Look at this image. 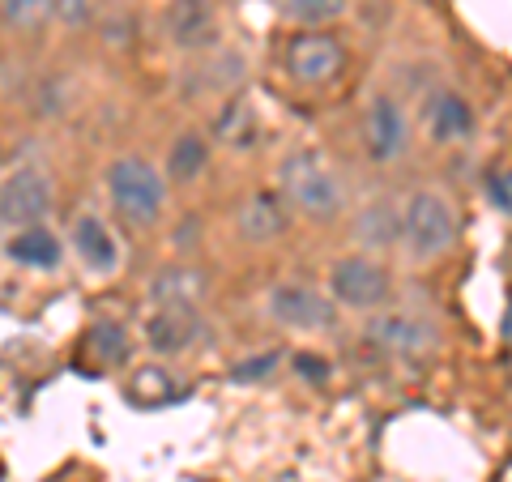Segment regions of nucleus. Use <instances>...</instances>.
I'll return each instance as SVG.
<instances>
[{
    "instance_id": "f257e3e1",
    "label": "nucleus",
    "mask_w": 512,
    "mask_h": 482,
    "mask_svg": "<svg viewBox=\"0 0 512 482\" xmlns=\"http://www.w3.org/2000/svg\"><path fill=\"white\" fill-rule=\"evenodd\" d=\"M286 205L308 222H333L346 214V180L320 150H291L274 171Z\"/></svg>"
},
{
    "instance_id": "f03ea898",
    "label": "nucleus",
    "mask_w": 512,
    "mask_h": 482,
    "mask_svg": "<svg viewBox=\"0 0 512 482\" xmlns=\"http://www.w3.org/2000/svg\"><path fill=\"white\" fill-rule=\"evenodd\" d=\"M171 180L163 167H154L141 154H120L107 163V201L128 227H154L167 214Z\"/></svg>"
},
{
    "instance_id": "7ed1b4c3",
    "label": "nucleus",
    "mask_w": 512,
    "mask_h": 482,
    "mask_svg": "<svg viewBox=\"0 0 512 482\" xmlns=\"http://www.w3.org/2000/svg\"><path fill=\"white\" fill-rule=\"evenodd\" d=\"M461 222L457 205L444 197L440 188H414L406 197V239L402 252L414 265H436L457 248Z\"/></svg>"
},
{
    "instance_id": "20e7f679",
    "label": "nucleus",
    "mask_w": 512,
    "mask_h": 482,
    "mask_svg": "<svg viewBox=\"0 0 512 482\" xmlns=\"http://www.w3.org/2000/svg\"><path fill=\"white\" fill-rule=\"evenodd\" d=\"M350 69V47L333 30H299L282 47V73L303 90L338 86Z\"/></svg>"
},
{
    "instance_id": "39448f33",
    "label": "nucleus",
    "mask_w": 512,
    "mask_h": 482,
    "mask_svg": "<svg viewBox=\"0 0 512 482\" xmlns=\"http://www.w3.org/2000/svg\"><path fill=\"white\" fill-rule=\"evenodd\" d=\"M325 286L342 312H359V316H376L393 299V273L384 269L380 256H367V252L338 256L325 273Z\"/></svg>"
},
{
    "instance_id": "423d86ee",
    "label": "nucleus",
    "mask_w": 512,
    "mask_h": 482,
    "mask_svg": "<svg viewBox=\"0 0 512 482\" xmlns=\"http://www.w3.org/2000/svg\"><path fill=\"white\" fill-rule=\"evenodd\" d=\"M265 316L286 333H325L338 320V303L303 278H278L261 299Z\"/></svg>"
},
{
    "instance_id": "0eeeda50",
    "label": "nucleus",
    "mask_w": 512,
    "mask_h": 482,
    "mask_svg": "<svg viewBox=\"0 0 512 482\" xmlns=\"http://www.w3.org/2000/svg\"><path fill=\"white\" fill-rule=\"evenodd\" d=\"M359 133H363V150L372 163L380 167H393L402 163L414 146V124H410V111L406 103L389 90H376L372 99L363 103V120H359Z\"/></svg>"
},
{
    "instance_id": "6e6552de",
    "label": "nucleus",
    "mask_w": 512,
    "mask_h": 482,
    "mask_svg": "<svg viewBox=\"0 0 512 482\" xmlns=\"http://www.w3.org/2000/svg\"><path fill=\"white\" fill-rule=\"evenodd\" d=\"M52 205H56V188L43 167L18 163L5 171V180H0V222H5V231L43 227Z\"/></svg>"
},
{
    "instance_id": "1a4fd4ad",
    "label": "nucleus",
    "mask_w": 512,
    "mask_h": 482,
    "mask_svg": "<svg viewBox=\"0 0 512 482\" xmlns=\"http://www.w3.org/2000/svg\"><path fill=\"white\" fill-rule=\"evenodd\" d=\"M367 337L393 359H406V363H419L427 359L440 342V329L431 325L423 312H410V308H380L376 316H367Z\"/></svg>"
},
{
    "instance_id": "9d476101",
    "label": "nucleus",
    "mask_w": 512,
    "mask_h": 482,
    "mask_svg": "<svg viewBox=\"0 0 512 482\" xmlns=\"http://www.w3.org/2000/svg\"><path fill=\"white\" fill-rule=\"evenodd\" d=\"M402 239H406V201L376 192V197L355 205V214H350V244H355V252L389 256L393 248H402Z\"/></svg>"
},
{
    "instance_id": "9b49d317",
    "label": "nucleus",
    "mask_w": 512,
    "mask_h": 482,
    "mask_svg": "<svg viewBox=\"0 0 512 482\" xmlns=\"http://www.w3.org/2000/svg\"><path fill=\"white\" fill-rule=\"evenodd\" d=\"M158 26H163V39L184 56H205L222 43V18L214 0H167Z\"/></svg>"
},
{
    "instance_id": "f8f14e48",
    "label": "nucleus",
    "mask_w": 512,
    "mask_h": 482,
    "mask_svg": "<svg viewBox=\"0 0 512 482\" xmlns=\"http://www.w3.org/2000/svg\"><path fill=\"white\" fill-rule=\"evenodd\" d=\"M419 120H423L427 141H431V146H440V150L470 146L474 133H478L474 103H470L461 90H453V86L427 90V94H423V107H419Z\"/></svg>"
},
{
    "instance_id": "ddd939ff",
    "label": "nucleus",
    "mask_w": 512,
    "mask_h": 482,
    "mask_svg": "<svg viewBox=\"0 0 512 482\" xmlns=\"http://www.w3.org/2000/svg\"><path fill=\"white\" fill-rule=\"evenodd\" d=\"M146 350L158 359H180L205 337V320L197 303H167V308H154L146 316Z\"/></svg>"
},
{
    "instance_id": "4468645a",
    "label": "nucleus",
    "mask_w": 512,
    "mask_h": 482,
    "mask_svg": "<svg viewBox=\"0 0 512 482\" xmlns=\"http://www.w3.org/2000/svg\"><path fill=\"white\" fill-rule=\"evenodd\" d=\"M291 205H286L282 192H269V188H256L248 197H239L235 205V235L252 248H269L278 244L291 227Z\"/></svg>"
},
{
    "instance_id": "2eb2a0df",
    "label": "nucleus",
    "mask_w": 512,
    "mask_h": 482,
    "mask_svg": "<svg viewBox=\"0 0 512 482\" xmlns=\"http://www.w3.org/2000/svg\"><path fill=\"white\" fill-rule=\"evenodd\" d=\"M64 239H69V248H73L77 261H82V269L94 273V278H107V273L120 269V244H116V235H111L103 214L77 210Z\"/></svg>"
},
{
    "instance_id": "dca6fc26",
    "label": "nucleus",
    "mask_w": 512,
    "mask_h": 482,
    "mask_svg": "<svg viewBox=\"0 0 512 482\" xmlns=\"http://www.w3.org/2000/svg\"><path fill=\"white\" fill-rule=\"evenodd\" d=\"M210 158H214V141L201 133V128H180L167 146V158H163V171L175 188H188L197 184L205 171H210Z\"/></svg>"
},
{
    "instance_id": "f3484780",
    "label": "nucleus",
    "mask_w": 512,
    "mask_h": 482,
    "mask_svg": "<svg viewBox=\"0 0 512 482\" xmlns=\"http://www.w3.org/2000/svg\"><path fill=\"white\" fill-rule=\"evenodd\" d=\"M5 256L18 269H35V273H52L64 261V239L47 227H26V231H9L5 239Z\"/></svg>"
},
{
    "instance_id": "a211bd4d",
    "label": "nucleus",
    "mask_w": 512,
    "mask_h": 482,
    "mask_svg": "<svg viewBox=\"0 0 512 482\" xmlns=\"http://www.w3.org/2000/svg\"><path fill=\"white\" fill-rule=\"evenodd\" d=\"M210 137L218 141L222 150L248 154L256 141H261V116H256V107H252V103H244L239 94H231V99H222V107H218Z\"/></svg>"
},
{
    "instance_id": "6ab92c4d",
    "label": "nucleus",
    "mask_w": 512,
    "mask_h": 482,
    "mask_svg": "<svg viewBox=\"0 0 512 482\" xmlns=\"http://www.w3.org/2000/svg\"><path fill=\"white\" fill-rule=\"evenodd\" d=\"M192 77H197L201 94H210V99H231V94L239 90V82H244V56L239 52H227V47H214V52H205V60L192 69Z\"/></svg>"
},
{
    "instance_id": "aec40b11",
    "label": "nucleus",
    "mask_w": 512,
    "mask_h": 482,
    "mask_svg": "<svg viewBox=\"0 0 512 482\" xmlns=\"http://www.w3.org/2000/svg\"><path fill=\"white\" fill-rule=\"evenodd\" d=\"M146 295L154 308H167V303H201L205 295V273L192 269V265H180V269H163L154 273Z\"/></svg>"
},
{
    "instance_id": "412c9836",
    "label": "nucleus",
    "mask_w": 512,
    "mask_h": 482,
    "mask_svg": "<svg viewBox=\"0 0 512 482\" xmlns=\"http://www.w3.org/2000/svg\"><path fill=\"white\" fill-rule=\"evenodd\" d=\"M355 0H278V13L299 30H333Z\"/></svg>"
},
{
    "instance_id": "4be33fe9",
    "label": "nucleus",
    "mask_w": 512,
    "mask_h": 482,
    "mask_svg": "<svg viewBox=\"0 0 512 482\" xmlns=\"http://www.w3.org/2000/svg\"><path fill=\"white\" fill-rule=\"evenodd\" d=\"M0 18L9 35H39L56 18V0H0Z\"/></svg>"
},
{
    "instance_id": "5701e85b",
    "label": "nucleus",
    "mask_w": 512,
    "mask_h": 482,
    "mask_svg": "<svg viewBox=\"0 0 512 482\" xmlns=\"http://www.w3.org/2000/svg\"><path fill=\"white\" fill-rule=\"evenodd\" d=\"M86 350H90V359L99 367L128 363V333H124V325H116V320H94L90 333H86Z\"/></svg>"
},
{
    "instance_id": "b1692460",
    "label": "nucleus",
    "mask_w": 512,
    "mask_h": 482,
    "mask_svg": "<svg viewBox=\"0 0 512 482\" xmlns=\"http://www.w3.org/2000/svg\"><path fill=\"white\" fill-rule=\"evenodd\" d=\"M56 22L69 30H90L99 22V0H56Z\"/></svg>"
},
{
    "instance_id": "393cba45",
    "label": "nucleus",
    "mask_w": 512,
    "mask_h": 482,
    "mask_svg": "<svg viewBox=\"0 0 512 482\" xmlns=\"http://www.w3.org/2000/svg\"><path fill=\"white\" fill-rule=\"evenodd\" d=\"M487 201L512 222V167H500L487 175Z\"/></svg>"
},
{
    "instance_id": "a878e982",
    "label": "nucleus",
    "mask_w": 512,
    "mask_h": 482,
    "mask_svg": "<svg viewBox=\"0 0 512 482\" xmlns=\"http://www.w3.org/2000/svg\"><path fill=\"white\" fill-rule=\"evenodd\" d=\"M35 111H39V116H60V111H64V86L56 82V77H43V82H39Z\"/></svg>"
},
{
    "instance_id": "bb28decb",
    "label": "nucleus",
    "mask_w": 512,
    "mask_h": 482,
    "mask_svg": "<svg viewBox=\"0 0 512 482\" xmlns=\"http://www.w3.org/2000/svg\"><path fill=\"white\" fill-rule=\"evenodd\" d=\"M278 350H269V355H261V359H248V363H239L235 367V380H256V376H265V372H274L278 367Z\"/></svg>"
},
{
    "instance_id": "cd10ccee",
    "label": "nucleus",
    "mask_w": 512,
    "mask_h": 482,
    "mask_svg": "<svg viewBox=\"0 0 512 482\" xmlns=\"http://www.w3.org/2000/svg\"><path fill=\"white\" fill-rule=\"evenodd\" d=\"M500 333L508 337V342H512V299H508V308H504V320H500Z\"/></svg>"
}]
</instances>
